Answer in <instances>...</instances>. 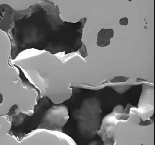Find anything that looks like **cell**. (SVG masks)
<instances>
[{
  "label": "cell",
  "mask_w": 155,
  "mask_h": 145,
  "mask_svg": "<svg viewBox=\"0 0 155 145\" xmlns=\"http://www.w3.org/2000/svg\"><path fill=\"white\" fill-rule=\"evenodd\" d=\"M128 23V19L127 18H122L120 20V24L121 25H127Z\"/></svg>",
  "instance_id": "3957f363"
},
{
  "label": "cell",
  "mask_w": 155,
  "mask_h": 145,
  "mask_svg": "<svg viewBox=\"0 0 155 145\" xmlns=\"http://www.w3.org/2000/svg\"><path fill=\"white\" fill-rule=\"evenodd\" d=\"M113 32L112 29H102L98 34L97 44L99 46L104 47L110 44V38L113 36Z\"/></svg>",
  "instance_id": "7a4b0ae2"
},
{
  "label": "cell",
  "mask_w": 155,
  "mask_h": 145,
  "mask_svg": "<svg viewBox=\"0 0 155 145\" xmlns=\"http://www.w3.org/2000/svg\"><path fill=\"white\" fill-rule=\"evenodd\" d=\"M2 101H3V95L1 93H0V104H1Z\"/></svg>",
  "instance_id": "277c9868"
},
{
  "label": "cell",
  "mask_w": 155,
  "mask_h": 145,
  "mask_svg": "<svg viewBox=\"0 0 155 145\" xmlns=\"http://www.w3.org/2000/svg\"><path fill=\"white\" fill-rule=\"evenodd\" d=\"M13 9L7 4L0 5V29L7 33L12 24Z\"/></svg>",
  "instance_id": "6da1fadb"
}]
</instances>
